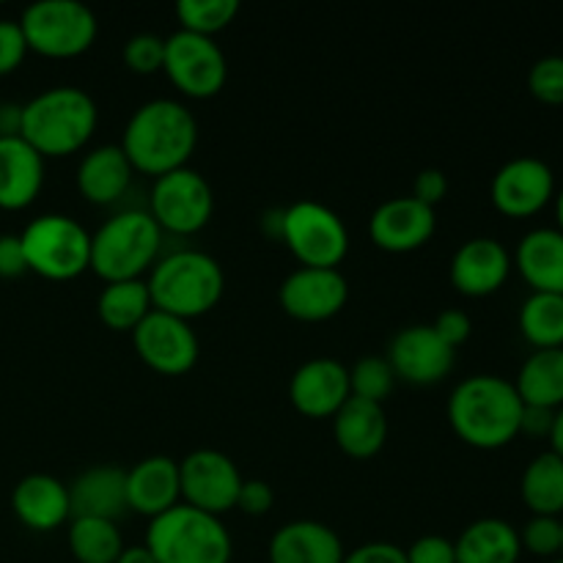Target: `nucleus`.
Wrapping results in <instances>:
<instances>
[{
  "mask_svg": "<svg viewBox=\"0 0 563 563\" xmlns=\"http://www.w3.org/2000/svg\"><path fill=\"white\" fill-rule=\"evenodd\" d=\"M119 146L124 148L135 174L157 179L170 170L187 168L198 146V121L179 99H148L130 115Z\"/></svg>",
  "mask_w": 563,
  "mask_h": 563,
  "instance_id": "obj_1",
  "label": "nucleus"
},
{
  "mask_svg": "<svg viewBox=\"0 0 563 563\" xmlns=\"http://www.w3.org/2000/svg\"><path fill=\"white\" fill-rule=\"evenodd\" d=\"M445 416L462 443L478 451H498L520 438L522 399L509 379L473 374L451 390Z\"/></svg>",
  "mask_w": 563,
  "mask_h": 563,
  "instance_id": "obj_2",
  "label": "nucleus"
},
{
  "mask_svg": "<svg viewBox=\"0 0 563 563\" xmlns=\"http://www.w3.org/2000/svg\"><path fill=\"white\" fill-rule=\"evenodd\" d=\"M99 124L97 102L77 86L44 88L22 104L20 137L44 159L77 154L93 137Z\"/></svg>",
  "mask_w": 563,
  "mask_h": 563,
  "instance_id": "obj_3",
  "label": "nucleus"
},
{
  "mask_svg": "<svg viewBox=\"0 0 563 563\" xmlns=\"http://www.w3.org/2000/svg\"><path fill=\"white\" fill-rule=\"evenodd\" d=\"M146 286L154 311L190 322L218 308L225 291V275L214 256L181 247L157 258L148 269Z\"/></svg>",
  "mask_w": 563,
  "mask_h": 563,
  "instance_id": "obj_4",
  "label": "nucleus"
},
{
  "mask_svg": "<svg viewBox=\"0 0 563 563\" xmlns=\"http://www.w3.org/2000/svg\"><path fill=\"white\" fill-rule=\"evenodd\" d=\"M165 234L146 209H121L91 234V267L104 284L143 280L163 256Z\"/></svg>",
  "mask_w": 563,
  "mask_h": 563,
  "instance_id": "obj_5",
  "label": "nucleus"
},
{
  "mask_svg": "<svg viewBox=\"0 0 563 563\" xmlns=\"http://www.w3.org/2000/svg\"><path fill=\"white\" fill-rule=\"evenodd\" d=\"M143 544L157 563H231L234 555L223 520L187 504L154 517Z\"/></svg>",
  "mask_w": 563,
  "mask_h": 563,
  "instance_id": "obj_6",
  "label": "nucleus"
},
{
  "mask_svg": "<svg viewBox=\"0 0 563 563\" xmlns=\"http://www.w3.org/2000/svg\"><path fill=\"white\" fill-rule=\"evenodd\" d=\"M27 273L71 280L91 267V231L69 214H38L22 229Z\"/></svg>",
  "mask_w": 563,
  "mask_h": 563,
  "instance_id": "obj_7",
  "label": "nucleus"
},
{
  "mask_svg": "<svg viewBox=\"0 0 563 563\" xmlns=\"http://www.w3.org/2000/svg\"><path fill=\"white\" fill-rule=\"evenodd\" d=\"M31 53L44 58H77L97 42L99 22L80 0H36L20 16Z\"/></svg>",
  "mask_w": 563,
  "mask_h": 563,
  "instance_id": "obj_8",
  "label": "nucleus"
},
{
  "mask_svg": "<svg viewBox=\"0 0 563 563\" xmlns=\"http://www.w3.org/2000/svg\"><path fill=\"white\" fill-rule=\"evenodd\" d=\"M280 240L300 262V267L339 269L350 253V231L344 220L333 209L311 198L284 209Z\"/></svg>",
  "mask_w": 563,
  "mask_h": 563,
  "instance_id": "obj_9",
  "label": "nucleus"
},
{
  "mask_svg": "<svg viewBox=\"0 0 563 563\" xmlns=\"http://www.w3.org/2000/svg\"><path fill=\"white\" fill-rule=\"evenodd\" d=\"M146 212L163 234L192 236L207 229L214 212V192L207 176L196 168H179L157 176L148 192Z\"/></svg>",
  "mask_w": 563,
  "mask_h": 563,
  "instance_id": "obj_10",
  "label": "nucleus"
},
{
  "mask_svg": "<svg viewBox=\"0 0 563 563\" xmlns=\"http://www.w3.org/2000/svg\"><path fill=\"white\" fill-rule=\"evenodd\" d=\"M163 71L176 91L190 99H212L223 91L229 80V60L214 38L190 31H176L165 36Z\"/></svg>",
  "mask_w": 563,
  "mask_h": 563,
  "instance_id": "obj_11",
  "label": "nucleus"
},
{
  "mask_svg": "<svg viewBox=\"0 0 563 563\" xmlns=\"http://www.w3.org/2000/svg\"><path fill=\"white\" fill-rule=\"evenodd\" d=\"M179 482L181 504L220 517L236 509V495H240L245 478L229 454L214 449H198L179 462Z\"/></svg>",
  "mask_w": 563,
  "mask_h": 563,
  "instance_id": "obj_12",
  "label": "nucleus"
},
{
  "mask_svg": "<svg viewBox=\"0 0 563 563\" xmlns=\"http://www.w3.org/2000/svg\"><path fill=\"white\" fill-rule=\"evenodd\" d=\"M130 335L137 357L163 377H181L192 372L201 355V344L190 322L154 308Z\"/></svg>",
  "mask_w": 563,
  "mask_h": 563,
  "instance_id": "obj_13",
  "label": "nucleus"
},
{
  "mask_svg": "<svg viewBox=\"0 0 563 563\" xmlns=\"http://www.w3.org/2000/svg\"><path fill=\"white\" fill-rule=\"evenodd\" d=\"M385 361L394 368L396 379L427 388L449 377L456 363V350L434 333L432 324H407L390 339Z\"/></svg>",
  "mask_w": 563,
  "mask_h": 563,
  "instance_id": "obj_14",
  "label": "nucleus"
},
{
  "mask_svg": "<svg viewBox=\"0 0 563 563\" xmlns=\"http://www.w3.org/2000/svg\"><path fill=\"white\" fill-rule=\"evenodd\" d=\"M489 198H493V207L506 218H533L555 198L553 168L539 157L509 159L493 176Z\"/></svg>",
  "mask_w": 563,
  "mask_h": 563,
  "instance_id": "obj_15",
  "label": "nucleus"
},
{
  "mask_svg": "<svg viewBox=\"0 0 563 563\" xmlns=\"http://www.w3.org/2000/svg\"><path fill=\"white\" fill-rule=\"evenodd\" d=\"M278 300L280 308L297 322H328L344 311L350 300V284L341 269L297 267L280 284Z\"/></svg>",
  "mask_w": 563,
  "mask_h": 563,
  "instance_id": "obj_16",
  "label": "nucleus"
},
{
  "mask_svg": "<svg viewBox=\"0 0 563 563\" xmlns=\"http://www.w3.org/2000/svg\"><path fill=\"white\" fill-rule=\"evenodd\" d=\"M350 396V368L335 357H311L289 379L291 407L313 421L333 418Z\"/></svg>",
  "mask_w": 563,
  "mask_h": 563,
  "instance_id": "obj_17",
  "label": "nucleus"
},
{
  "mask_svg": "<svg viewBox=\"0 0 563 563\" xmlns=\"http://www.w3.org/2000/svg\"><path fill=\"white\" fill-rule=\"evenodd\" d=\"M438 231V212L412 196L388 198L368 220L372 242L385 253H412L427 245Z\"/></svg>",
  "mask_w": 563,
  "mask_h": 563,
  "instance_id": "obj_18",
  "label": "nucleus"
},
{
  "mask_svg": "<svg viewBox=\"0 0 563 563\" xmlns=\"http://www.w3.org/2000/svg\"><path fill=\"white\" fill-rule=\"evenodd\" d=\"M511 253L506 251L504 242L495 236H473L456 247L451 258L449 278L460 295L465 297H489L509 280Z\"/></svg>",
  "mask_w": 563,
  "mask_h": 563,
  "instance_id": "obj_19",
  "label": "nucleus"
},
{
  "mask_svg": "<svg viewBox=\"0 0 563 563\" xmlns=\"http://www.w3.org/2000/svg\"><path fill=\"white\" fill-rule=\"evenodd\" d=\"M126 504H130V511L148 517V520L179 506V462L163 454H154L135 462L126 471Z\"/></svg>",
  "mask_w": 563,
  "mask_h": 563,
  "instance_id": "obj_20",
  "label": "nucleus"
},
{
  "mask_svg": "<svg viewBox=\"0 0 563 563\" xmlns=\"http://www.w3.org/2000/svg\"><path fill=\"white\" fill-rule=\"evenodd\" d=\"M11 509H14L16 520L31 531H58L71 520L69 487L49 473H31L16 482L14 493H11Z\"/></svg>",
  "mask_w": 563,
  "mask_h": 563,
  "instance_id": "obj_21",
  "label": "nucleus"
},
{
  "mask_svg": "<svg viewBox=\"0 0 563 563\" xmlns=\"http://www.w3.org/2000/svg\"><path fill=\"white\" fill-rule=\"evenodd\" d=\"M77 190L93 207H113L130 192L135 168L119 143H104L82 154L77 165Z\"/></svg>",
  "mask_w": 563,
  "mask_h": 563,
  "instance_id": "obj_22",
  "label": "nucleus"
},
{
  "mask_svg": "<svg viewBox=\"0 0 563 563\" xmlns=\"http://www.w3.org/2000/svg\"><path fill=\"white\" fill-rule=\"evenodd\" d=\"M344 542L319 520H291L273 533L269 563H344Z\"/></svg>",
  "mask_w": 563,
  "mask_h": 563,
  "instance_id": "obj_23",
  "label": "nucleus"
},
{
  "mask_svg": "<svg viewBox=\"0 0 563 563\" xmlns=\"http://www.w3.org/2000/svg\"><path fill=\"white\" fill-rule=\"evenodd\" d=\"M44 187V157L20 135L0 137V209L20 212Z\"/></svg>",
  "mask_w": 563,
  "mask_h": 563,
  "instance_id": "obj_24",
  "label": "nucleus"
},
{
  "mask_svg": "<svg viewBox=\"0 0 563 563\" xmlns=\"http://www.w3.org/2000/svg\"><path fill=\"white\" fill-rule=\"evenodd\" d=\"M390 423L385 416V405L350 396L333 416V440L341 454L352 460H372L388 443Z\"/></svg>",
  "mask_w": 563,
  "mask_h": 563,
  "instance_id": "obj_25",
  "label": "nucleus"
},
{
  "mask_svg": "<svg viewBox=\"0 0 563 563\" xmlns=\"http://www.w3.org/2000/svg\"><path fill=\"white\" fill-rule=\"evenodd\" d=\"M71 517L119 522L130 511L126 504V471L115 465H93L69 484Z\"/></svg>",
  "mask_w": 563,
  "mask_h": 563,
  "instance_id": "obj_26",
  "label": "nucleus"
},
{
  "mask_svg": "<svg viewBox=\"0 0 563 563\" xmlns=\"http://www.w3.org/2000/svg\"><path fill=\"white\" fill-rule=\"evenodd\" d=\"M511 262L531 291L563 295V234L559 229L528 231Z\"/></svg>",
  "mask_w": 563,
  "mask_h": 563,
  "instance_id": "obj_27",
  "label": "nucleus"
},
{
  "mask_svg": "<svg viewBox=\"0 0 563 563\" xmlns=\"http://www.w3.org/2000/svg\"><path fill=\"white\" fill-rule=\"evenodd\" d=\"M456 563H517L522 555L520 531L500 517L473 520L454 542Z\"/></svg>",
  "mask_w": 563,
  "mask_h": 563,
  "instance_id": "obj_28",
  "label": "nucleus"
},
{
  "mask_svg": "<svg viewBox=\"0 0 563 563\" xmlns=\"http://www.w3.org/2000/svg\"><path fill=\"white\" fill-rule=\"evenodd\" d=\"M522 405L548 407L561 410L563 407V346L561 350H533L526 357L515 379Z\"/></svg>",
  "mask_w": 563,
  "mask_h": 563,
  "instance_id": "obj_29",
  "label": "nucleus"
},
{
  "mask_svg": "<svg viewBox=\"0 0 563 563\" xmlns=\"http://www.w3.org/2000/svg\"><path fill=\"white\" fill-rule=\"evenodd\" d=\"M520 495L537 517H563V460L553 451L533 456L520 478Z\"/></svg>",
  "mask_w": 563,
  "mask_h": 563,
  "instance_id": "obj_30",
  "label": "nucleus"
},
{
  "mask_svg": "<svg viewBox=\"0 0 563 563\" xmlns=\"http://www.w3.org/2000/svg\"><path fill=\"white\" fill-rule=\"evenodd\" d=\"M152 311V297H148L146 280H119V284H104L97 297V313L104 328L115 333H132Z\"/></svg>",
  "mask_w": 563,
  "mask_h": 563,
  "instance_id": "obj_31",
  "label": "nucleus"
},
{
  "mask_svg": "<svg viewBox=\"0 0 563 563\" xmlns=\"http://www.w3.org/2000/svg\"><path fill=\"white\" fill-rule=\"evenodd\" d=\"M66 542L77 563H115L121 550L126 548L119 522L93 520V517H71Z\"/></svg>",
  "mask_w": 563,
  "mask_h": 563,
  "instance_id": "obj_32",
  "label": "nucleus"
},
{
  "mask_svg": "<svg viewBox=\"0 0 563 563\" xmlns=\"http://www.w3.org/2000/svg\"><path fill=\"white\" fill-rule=\"evenodd\" d=\"M520 333L533 350L563 346V295L531 291L520 308Z\"/></svg>",
  "mask_w": 563,
  "mask_h": 563,
  "instance_id": "obj_33",
  "label": "nucleus"
},
{
  "mask_svg": "<svg viewBox=\"0 0 563 563\" xmlns=\"http://www.w3.org/2000/svg\"><path fill=\"white\" fill-rule=\"evenodd\" d=\"M240 14V0H179L176 20L181 31L214 38V33L225 31Z\"/></svg>",
  "mask_w": 563,
  "mask_h": 563,
  "instance_id": "obj_34",
  "label": "nucleus"
},
{
  "mask_svg": "<svg viewBox=\"0 0 563 563\" xmlns=\"http://www.w3.org/2000/svg\"><path fill=\"white\" fill-rule=\"evenodd\" d=\"M396 388V374L383 355H366L350 368V390L357 399L385 405Z\"/></svg>",
  "mask_w": 563,
  "mask_h": 563,
  "instance_id": "obj_35",
  "label": "nucleus"
},
{
  "mask_svg": "<svg viewBox=\"0 0 563 563\" xmlns=\"http://www.w3.org/2000/svg\"><path fill=\"white\" fill-rule=\"evenodd\" d=\"M522 553H531L537 559H561V517H537L522 526L520 531Z\"/></svg>",
  "mask_w": 563,
  "mask_h": 563,
  "instance_id": "obj_36",
  "label": "nucleus"
},
{
  "mask_svg": "<svg viewBox=\"0 0 563 563\" xmlns=\"http://www.w3.org/2000/svg\"><path fill=\"white\" fill-rule=\"evenodd\" d=\"M528 91L542 104H563V55H544L531 66Z\"/></svg>",
  "mask_w": 563,
  "mask_h": 563,
  "instance_id": "obj_37",
  "label": "nucleus"
},
{
  "mask_svg": "<svg viewBox=\"0 0 563 563\" xmlns=\"http://www.w3.org/2000/svg\"><path fill=\"white\" fill-rule=\"evenodd\" d=\"M124 64L135 75H154L163 71L165 64V38L157 33H135L124 44Z\"/></svg>",
  "mask_w": 563,
  "mask_h": 563,
  "instance_id": "obj_38",
  "label": "nucleus"
},
{
  "mask_svg": "<svg viewBox=\"0 0 563 563\" xmlns=\"http://www.w3.org/2000/svg\"><path fill=\"white\" fill-rule=\"evenodd\" d=\"M27 53L31 49H27L20 20H0V77L20 69Z\"/></svg>",
  "mask_w": 563,
  "mask_h": 563,
  "instance_id": "obj_39",
  "label": "nucleus"
},
{
  "mask_svg": "<svg viewBox=\"0 0 563 563\" xmlns=\"http://www.w3.org/2000/svg\"><path fill=\"white\" fill-rule=\"evenodd\" d=\"M405 553L407 563H456L454 542L449 537H440V533L418 537Z\"/></svg>",
  "mask_w": 563,
  "mask_h": 563,
  "instance_id": "obj_40",
  "label": "nucleus"
},
{
  "mask_svg": "<svg viewBox=\"0 0 563 563\" xmlns=\"http://www.w3.org/2000/svg\"><path fill=\"white\" fill-rule=\"evenodd\" d=\"M275 506V489L262 478H245L236 495V509L247 517L269 515Z\"/></svg>",
  "mask_w": 563,
  "mask_h": 563,
  "instance_id": "obj_41",
  "label": "nucleus"
},
{
  "mask_svg": "<svg viewBox=\"0 0 563 563\" xmlns=\"http://www.w3.org/2000/svg\"><path fill=\"white\" fill-rule=\"evenodd\" d=\"M432 328H434V333H438L440 339L451 346V350H460V346L471 339L473 319L467 317L465 311H460V308H445V311L438 313V319L432 322Z\"/></svg>",
  "mask_w": 563,
  "mask_h": 563,
  "instance_id": "obj_42",
  "label": "nucleus"
},
{
  "mask_svg": "<svg viewBox=\"0 0 563 563\" xmlns=\"http://www.w3.org/2000/svg\"><path fill=\"white\" fill-rule=\"evenodd\" d=\"M449 196V176L440 168H423L421 174L416 176V185H412V198L427 207H438L443 198Z\"/></svg>",
  "mask_w": 563,
  "mask_h": 563,
  "instance_id": "obj_43",
  "label": "nucleus"
},
{
  "mask_svg": "<svg viewBox=\"0 0 563 563\" xmlns=\"http://www.w3.org/2000/svg\"><path fill=\"white\" fill-rule=\"evenodd\" d=\"M344 563H407L405 548L390 542H366L361 548L350 550Z\"/></svg>",
  "mask_w": 563,
  "mask_h": 563,
  "instance_id": "obj_44",
  "label": "nucleus"
},
{
  "mask_svg": "<svg viewBox=\"0 0 563 563\" xmlns=\"http://www.w3.org/2000/svg\"><path fill=\"white\" fill-rule=\"evenodd\" d=\"M27 273L20 234H0V278H20Z\"/></svg>",
  "mask_w": 563,
  "mask_h": 563,
  "instance_id": "obj_45",
  "label": "nucleus"
},
{
  "mask_svg": "<svg viewBox=\"0 0 563 563\" xmlns=\"http://www.w3.org/2000/svg\"><path fill=\"white\" fill-rule=\"evenodd\" d=\"M555 412L548 410V407H531L522 405V418H520V434H528V438H548L553 432Z\"/></svg>",
  "mask_w": 563,
  "mask_h": 563,
  "instance_id": "obj_46",
  "label": "nucleus"
},
{
  "mask_svg": "<svg viewBox=\"0 0 563 563\" xmlns=\"http://www.w3.org/2000/svg\"><path fill=\"white\" fill-rule=\"evenodd\" d=\"M20 121H22V104L0 102V137L20 135Z\"/></svg>",
  "mask_w": 563,
  "mask_h": 563,
  "instance_id": "obj_47",
  "label": "nucleus"
},
{
  "mask_svg": "<svg viewBox=\"0 0 563 563\" xmlns=\"http://www.w3.org/2000/svg\"><path fill=\"white\" fill-rule=\"evenodd\" d=\"M262 231L267 236H273V240H280V234H284V209H269V212H264Z\"/></svg>",
  "mask_w": 563,
  "mask_h": 563,
  "instance_id": "obj_48",
  "label": "nucleus"
},
{
  "mask_svg": "<svg viewBox=\"0 0 563 563\" xmlns=\"http://www.w3.org/2000/svg\"><path fill=\"white\" fill-rule=\"evenodd\" d=\"M115 563H157V561H154L152 550H148L146 544H130V548L121 550L119 561Z\"/></svg>",
  "mask_w": 563,
  "mask_h": 563,
  "instance_id": "obj_49",
  "label": "nucleus"
},
{
  "mask_svg": "<svg viewBox=\"0 0 563 563\" xmlns=\"http://www.w3.org/2000/svg\"><path fill=\"white\" fill-rule=\"evenodd\" d=\"M550 451H553V454H559L563 460V407L555 412L553 432H550Z\"/></svg>",
  "mask_w": 563,
  "mask_h": 563,
  "instance_id": "obj_50",
  "label": "nucleus"
},
{
  "mask_svg": "<svg viewBox=\"0 0 563 563\" xmlns=\"http://www.w3.org/2000/svg\"><path fill=\"white\" fill-rule=\"evenodd\" d=\"M555 220H559V231L563 234V185H561V190L555 192Z\"/></svg>",
  "mask_w": 563,
  "mask_h": 563,
  "instance_id": "obj_51",
  "label": "nucleus"
},
{
  "mask_svg": "<svg viewBox=\"0 0 563 563\" xmlns=\"http://www.w3.org/2000/svg\"><path fill=\"white\" fill-rule=\"evenodd\" d=\"M561 555H563V517H561Z\"/></svg>",
  "mask_w": 563,
  "mask_h": 563,
  "instance_id": "obj_52",
  "label": "nucleus"
},
{
  "mask_svg": "<svg viewBox=\"0 0 563 563\" xmlns=\"http://www.w3.org/2000/svg\"><path fill=\"white\" fill-rule=\"evenodd\" d=\"M553 563H563V555H561V559H555V561H553Z\"/></svg>",
  "mask_w": 563,
  "mask_h": 563,
  "instance_id": "obj_53",
  "label": "nucleus"
}]
</instances>
